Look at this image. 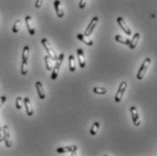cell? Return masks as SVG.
Returning a JSON list of instances; mask_svg holds the SVG:
<instances>
[{
  "mask_svg": "<svg viewBox=\"0 0 157 156\" xmlns=\"http://www.w3.org/2000/svg\"><path fill=\"white\" fill-rule=\"evenodd\" d=\"M30 47L28 45L24 47L22 54V64H21V73L22 75H26L28 72V58H29Z\"/></svg>",
  "mask_w": 157,
  "mask_h": 156,
  "instance_id": "cell-1",
  "label": "cell"
},
{
  "mask_svg": "<svg viewBox=\"0 0 157 156\" xmlns=\"http://www.w3.org/2000/svg\"><path fill=\"white\" fill-rule=\"evenodd\" d=\"M63 60H64V53H61L59 55V57H57V60L55 61V65L52 68V76H51V78L52 80H55L56 78H58L60 68H61V66L63 64Z\"/></svg>",
  "mask_w": 157,
  "mask_h": 156,
  "instance_id": "cell-2",
  "label": "cell"
},
{
  "mask_svg": "<svg viewBox=\"0 0 157 156\" xmlns=\"http://www.w3.org/2000/svg\"><path fill=\"white\" fill-rule=\"evenodd\" d=\"M150 63H151V59L150 58H146L143 62L142 65L140 66V69H139V70L137 72V76H136L139 80H141V79L144 78L146 71H147V70H148V68H149V66H150Z\"/></svg>",
  "mask_w": 157,
  "mask_h": 156,
  "instance_id": "cell-3",
  "label": "cell"
},
{
  "mask_svg": "<svg viewBox=\"0 0 157 156\" xmlns=\"http://www.w3.org/2000/svg\"><path fill=\"white\" fill-rule=\"evenodd\" d=\"M41 43H42L43 46L44 47L45 51H47V55H49V56L53 60V62H55V61L57 60V55H56V53L54 52L52 47L51 46V44H49L47 39H46V38H43L42 41H41Z\"/></svg>",
  "mask_w": 157,
  "mask_h": 156,
  "instance_id": "cell-4",
  "label": "cell"
},
{
  "mask_svg": "<svg viewBox=\"0 0 157 156\" xmlns=\"http://www.w3.org/2000/svg\"><path fill=\"white\" fill-rule=\"evenodd\" d=\"M126 87H127V84H126V81H122L119 85V88L117 89V92L116 94V97H115V101L117 103H119L121 100H122V97H123V95L126 92Z\"/></svg>",
  "mask_w": 157,
  "mask_h": 156,
  "instance_id": "cell-5",
  "label": "cell"
},
{
  "mask_svg": "<svg viewBox=\"0 0 157 156\" xmlns=\"http://www.w3.org/2000/svg\"><path fill=\"white\" fill-rule=\"evenodd\" d=\"M3 131V136H4V141L6 143V146L7 148H10L12 146V141L10 138V130L7 125H4L2 128Z\"/></svg>",
  "mask_w": 157,
  "mask_h": 156,
  "instance_id": "cell-6",
  "label": "cell"
},
{
  "mask_svg": "<svg viewBox=\"0 0 157 156\" xmlns=\"http://www.w3.org/2000/svg\"><path fill=\"white\" fill-rule=\"evenodd\" d=\"M98 23V16H94V17L92 18V20L90 21V23L89 24V25H88L86 31L84 32V34H85L86 36H90V35L92 33V32L95 30V28H96Z\"/></svg>",
  "mask_w": 157,
  "mask_h": 156,
  "instance_id": "cell-7",
  "label": "cell"
},
{
  "mask_svg": "<svg viewBox=\"0 0 157 156\" xmlns=\"http://www.w3.org/2000/svg\"><path fill=\"white\" fill-rule=\"evenodd\" d=\"M130 112L132 115V120H133V124L135 126H139L141 124V120H140V116L138 115V111L136 109V107H131L130 108Z\"/></svg>",
  "mask_w": 157,
  "mask_h": 156,
  "instance_id": "cell-8",
  "label": "cell"
},
{
  "mask_svg": "<svg viewBox=\"0 0 157 156\" xmlns=\"http://www.w3.org/2000/svg\"><path fill=\"white\" fill-rule=\"evenodd\" d=\"M117 22L118 24V25L121 27V29L126 32L127 35H131L132 34V30L130 29V27L128 26V25L126 23V21L122 18V17H117Z\"/></svg>",
  "mask_w": 157,
  "mask_h": 156,
  "instance_id": "cell-9",
  "label": "cell"
},
{
  "mask_svg": "<svg viewBox=\"0 0 157 156\" xmlns=\"http://www.w3.org/2000/svg\"><path fill=\"white\" fill-rule=\"evenodd\" d=\"M25 24H26V26H27L29 33L31 35H34L35 34V27H34V24H33L32 16H27L25 17Z\"/></svg>",
  "mask_w": 157,
  "mask_h": 156,
  "instance_id": "cell-10",
  "label": "cell"
},
{
  "mask_svg": "<svg viewBox=\"0 0 157 156\" xmlns=\"http://www.w3.org/2000/svg\"><path fill=\"white\" fill-rule=\"evenodd\" d=\"M53 6H54V8H55V11H56L57 16H58L59 18H63V16H64V11H63L61 0H55L54 3H53Z\"/></svg>",
  "mask_w": 157,
  "mask_h": 156,
  "instance_id": "cell-11",
  "label": "cell"
},
{
  "mask_svg": "<svg viewBox=\"0 0 157 156\" xmlns=\"http://www.w3.org/2000/svg\"><path fill=\"white\" fill-rule=\"evenodd\" d=\"M35 88H36V90H37V93H38L39 97L41 99H44L45 97H46V93H45V90H44V89L43 87V84L40 81H36Z\"/></svg>",
  "mask_w": 157,
  "mask_h": 156,
  "instance_id": "cell-12",
  "label": "cell"
},
{
  "mask_svg": "<svg viewBox=\"0 0 157 156\" xmlns=\"http://www.w3.org/2000/svg\"><path fill=\"white\" fill-rule=\"evenodd\" d=\"M77 151V145H69V146H63L57 149L58 154H64V153H72Z\"/></svg>",
  "mask_w": 157,
  "mask_h": 156,
  "instance_id": "cell-13",
  "label": "cell"
},
{
  "mask_svg": "<svg viewBox=\"0 0 157 156\" xmlns=\"http://www.w3.org/2000/svg\"><path fill=\"white\" fill-rule=\"evenodd\" d=\"M77 38L79 41H81L82 43H84L86 45H88V46H92L93 45V41L90 38V36H86L84 33H78L77 35Z\"/></svg>",
  "mask_w": 157,
  "mask_h": 156,
  "instance_id": "cell-14",
  "label": "cell"
},
{
  "mask_svg": "<svg viewBox=\"0 0 157 156\" xmlns=\"http://www.w3.org/2000/svg\"><path fill=\"white\" fill-rule=\"evenodd\" d=\"M77 55H78V63H79V67L81 69L86 67V61H85V56H84V52L82 49H78L77 50Z\"/></svg>",
  "mask_w": 157,
  "mask_h": 156,
  "instance_id": "cell-15",
  "label": "cell"
},
{
  "mask_svg": "<svg viewBox=\"0 0 157 156\" xmlns=\"http://www.w3.org/2000/svg\"><path fill=\"white\" fill-rule=\"evenodd\" d=\"M139 39H140V33H139V32H136V33L133 35V38L130 40V43H129V44H128V46H129V48H130L131 50H134V49L136 47L137 44H138Z\"/></svg>",
  "mask_w": 157,
  "mask_h": 156,
  "instance_id": "cell-16",
  "label": "cell"
},
{
  "mask_svg": "<svg viewBox=\"0 0 157 156\" xmlns=\"http://www.w3.org/2000/svg\"><path fill=\"white\" fill-rule=\"evenodd\" d=\"M24 105H25V110H26V114L31 116L33 115V108H32V104L30 99L28 97H25L24 99Z\"/></svg>",
  "mask_w": 157,
  "mask_h": 156,
  "instance_id": "cell-17",
  "label": "cell"
},
{
  "mask_svg": "<svg viewBox=\"0 0 157 156\" xmlns=\"http://www.w3.org/2000/svg\"><path fill=\"white\" fill-rule=\"evenodd\" d=\"M44 62H45V66H46L47 70H52L53 68V60L49 55H45L44 56Z\"/></svg>",
  "mask_w": 157,
  "mask_h": 156,
  "instance_id": "cell-18",
  "label": "cell"
},
{
  "mask_svg": "<svg viewBox=\"0 0 157 156\" xmlns=\"http://www.w3.org/2000/svg\"><path fill=\"white\" fill-rule=\"evenodd\" d=\"M115 39H116L117 42H118V43H120L122 44H125V45H128L129 43H130V40L129 39H127L126 37H123V36H121L119 34H117L116 37H115Z\"/></svg>",
  "mask_w": 157,
  "mask_h": 156,
  "instance_id": "cell-19",
  "label": "cell"
},
{
  "mask_svg": "<svg viewBox=\"0 0 157 156\" xmlns=\"http://www.w3.org/2000/svg\"><path fill=\"white\" fill-rule=\"evenodd\" d=\"M69 66H70V70L71 72H74L76 70V65H75V58L73 55L69 56Z\"/></svg>",
  "mask_w": 157,
  "mask_h": 156,
  "instance_id": "cell-20",
  "label": "cell"
},
{
  "mask_svg": "<svg viewBox=\"0 0 157 156\" xmlns=\"http://www.w3.org/2000/svg\"><path fill=\"white\" fill-rule=\"evenodd\" d=\"M24 107V98L21 97H17L16 99V109L20 110Z\"/></svg>",
  "mask_w": 157,
  "mask_h": 156,
  "instance_id": "cell-21",
  "label": "cell"
},
{
  "mask_svg": "<svg viewBox=\"0 0 157 156\" xmlns=\"http://www.w3.org/2000/svg\"><path fill=\"white\" fill-rule=\"evenodd\" d=\"M98 128H99V123L98 122H94L92 126H91V128H90V134L92 135H96L98 131Z\"/></svg>",
  "mask_w": 157,
  "mask_h": 156,
  "instance_id": "cell-22",
  "label": "cell"
},
{
  "mask_svg": "<svg viewBox=\"0 0 157 156\" xmlns=\"http://www.w3.org/2000/svg\"><path fill=\"white\" fill-rule=\"evenodd\" d=\"M94 93L98 94V95H104L107 93V89L106 88H99V87H96L93 89Z\"/></svg>",
  "mask_w": 157,
  "mask_h": 156,
  "instance_id": "cell-23",
  "label": "cell"
},
{
  "mask_svg": "<svg viewBox=\"0 0 157 156\" xmlns=\"http://www.w3.org/2000/svg\"><path fill=\"white\" fill-rule=\"evenodd\" d=\"M21 25H22V24H21V21H20V20H16V22H15V24H14L13 29H12L13 32H15V33L18 32L19 30L21 29Z\"/></svg>",
  "mask_w": 157,
  "mask_h": 156,
  "instance_id": "cell-24",
  "label": "cell"
},
{
  "mask_svg": "<svg viewBox=\"0 0 157 156\" xmlns=\"http://www.w3.org/2000/svg\"><path fill=\"white\" fill-rule=\"evenodd\" d=\"M87 1L88 0H80L79 1V8L80 9H83V8H85V6H86V5H87Z\"/></svg>",
  "mask_w": 157,
  "mask_h": 156,
  "instance_id": "cell-25",
  "label": "cell"
},
{
  "mask_svg": "<svg viewBox=\"0 0 157 156\" xmlns=\"http://www.w3.org/2000/svg\"><path fill=\"white\" fill-rule=\"evenodd\" d=\"M43 3H44V0H36V2H35V7L36 8H41L42 6H43Z\"/></svg>",
  "mask_w": 157,
  "mask_h": 156,
  "instance_id": "cell-26",
  "label": "cell"
},
{
  "mask_svg": "<svg viewBox=\"0 0 157 156\" xmlns=\"http://www.w3.org/2000/svg\"><path fill=\"white\" fill-rule=\"evenodd\" d=\"M6 101V96H2L0 97V108L5 104V102Z\"/></svg>",
  "mask_w": 157,
  "mask_h": 156,
  "instance_id": "cell-27",
  "label": "cell"
},
{
  "mask_svg": "<svg viewBox=\"0 0 157 156\" xmlns=\"http://www.w3.org/2000/svg\"><path fill=\"white\" fill-rule=\"evenodd\" d=\"M4 141V136H3V131H2V127H1V124H0V142Z\"/></svg>",
  "mask_w": 157,
  "mask_h": 156,
  "instance_id": "cell-28",
  "label": "cell"
}]
</instances>
